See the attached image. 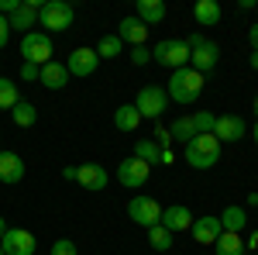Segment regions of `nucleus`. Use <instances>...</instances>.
<instances>
[{
	"mask_svg": "<svg viewBox=\"0 0 258 255\" xmlns=\"http://www.w3.org/2000/svg\"><path fill=\"white\" fill-rule=\"evenodd\" d=\"M135 18H138L145 28L162 24V21H165V4H162V0H138V14H135Z\"/></svg>",
	"mask_w": 258,
	"mask_h": 255,
	"instance_id": "obj_21",
	"label": "nucleus"
},
{
	"mask_svg": "<svg viewBox=\"0 0 258 255\" xmlns=\"http://www.w3.org/2000/svg\"><path fill=\"white\" fill-rule=\"evenodd\" d=\"M18 7H21V0H0V14H7V18H11Z\"/></svg>",
	"mask_w": 258,
	"mask_h": 255,
	"instance_id": "obj_37",
	"label": "nucleus"
},
{
	"mask_svg": "<svg viewBox=\"0 0 258 255\" xmlns=\"http://www.w3.org/2000/svg\"><path fill=\"white\" fill-rule=\"evenodd\" d=\"M138 124H141V114L135 104H120L114 111V128L117 131H138Z\"/></svg>",
	"mask_w": 258,
	"mask_h": 255,
	"instance_id": "obj_23",
	"label": "nucleus"
},
{
	"mask_svg": "<svg viewBox=\"0 0 258 255\" xmlns=\"http://www.w3.org/2000/svg\"><path fill=\"white\" fill-rule=\"evenodd\" d=\"M0 255H4V248H0Z\"/></svg>",
	"mask_w": 258,
	"mask_h": 255,
	"instance_id": "obj_46",
	"label": "nucleus"
},
{
	"mask_svg": "<svg viewBox=\"0 0 258 255\" xmlns=\"http://www.w3.org/2000/svg\"><path fill=\"white\" fill-rule=\"evenodd\" d=\"M148 245H152L155 252H169V248H172V231H165L162 224L148 228Z\"/></svg>",
	"mask_w": 258,
	"mask_h": 255,
	"instance_id": "obj_29",
	"label": "nucleus"
},
{
	"mask_svg": "<svg viewBox=\"0 0 258 255\" xmlns=\"http://www.w3.org/2000/svg\"><path fill=\"white\" fill-rule=\"evenodd\" d=\"M244 135H248V124H244V118H238V114H224V118H217V124H214V138H217V141H241Z\"/></svg>",
	"mask_w": 258,
	"mask_h": 255,
	"instance_id": "obj_14",
	"label": "nucleus"
},
{
	"mask_svg": "<svg viewBox=\"0 0 258 255\" xmlns=\"http://www.w3.org/2000/svg\"><path fill=\"white\" fill-rule=\"evenodd\" d=\"M7 235V221H4V217H0V238Z\"/></svg>",
	"mask_w": 258,
	"mask_h": 255,
	"instance_id": "obj_43",
	"label": "nucleus"
},
{
	"mask_svg": "<svg viewBox=\"0 0 258 255\" xmlns=\"http://www.w3.org/2000/svg\"><path fill=\"white\" fill-rule=\"evenodd\" d=\"M248 45H251V52H258V24L248 28Z\"/></svg>",
	"mask_w": 258,
	"mask_h": 255,
	"instance_id": "obj_38",
	"label": "nucleus"
},
{
	"mask_svg": "<svg viewBox=\"0 0 258 255\" xmlns=\"http://www.w3.org/2000/svg\"><path fill=\"white\" fill-rule=\"evenodd\" d=\"M135 159H141L145 166H159L162 148L155 145V138H141V141H135Z\"/></svg>",
	"mask_w": 258,
	"mask_h": 255,
	"instance_id": "obj_24",
	"label": "nucleus"
},
{
	"mask_svg": "<svg viewBox=\"0 0 258 255\" xmlns=\"http://www.w3.org/2000/svg\"><path fill=\"white\" fill-rule=\"evenodd\" d=\"M73 18H76V7L73 4H66V0H45L38 11V24L41 28H48V31H69L73 28Z\"/></svg>",
	"mask_w": 258,
	"mask_h": 255,
	"instance_id": "obj_4",
	"label": "nucleus"
},
{
	"mask_svg": "<svg viewBox=\"0 0 258 255\" xmlns=\"http://www.w3.org/2000/svg\"><path fill=\"white\" fill-rule=\"evenodd\" d=\"M41 86H48V90H62L66 83H69V69H66V62H45L41 66V76H38Z\"/></svg>",
	"mask_w": 258,
	"mask_h": 255,
	"instance_id": "obj_19",
	"label": "nucleus"
},
{
	"mask_svg": "<svg viewBox=\"0 0 258 255\" xmlns=\"http://www.w3.org/2000/svg\"><path fill=\"white\" fill-rule=\"evenodd\" d=\"M100 66V56L97 48H73V56L66 59V69H69V76H93Z\"/></svg>",
	"mask_w": 258,
	"mask_h": 255,
	"instance_id": "obj_12",
	"label": "nucleus"
},
{
	"mask_svg": "<svg viewBox=\"0 0 258 255\" xmlns=\"http://www.w3.org/2000/svg\"><path fill=\"white\" fill-rule=\"evenodd\" d=\"M220 159V141L214 135H197L186 145V162L193 169H214Z\"/></svg>",
	"mask_w": 258,
	"mask_h": 255,
	"instance_id": "obj_3",
	"label": "nucleus"
},
{
	"mask_svg": "<svg viewBox=\"0 0 258 255\" xmlns=\"http://www.w3.org/2000/svg\"><path fill=\"white\" fill-rule=\"evenodd\" d=\"M251 135H255V141H258V121H255V128H251Z\"/></svg>",
	"mask_w": 258,
	"mask_h": 255,
	"instance_id": "obj_45",
	"label": "nucleus"
},
{
	"mask_svg": "<svg viewBox=\"0 0 258 255\" xmlns=\"http://www.w3.org/2000/svg\"><path fill=\"white\" fill-rule=\"evenodd\" d=\"M193 131L197 135H214V124H217V114H210V111H197L193 114Z\"/></svg>",
	"mask_w": 258,
	"mask_h": 255,
	"instance_id": "obj_31",
	"label": "nucleus"
},
{
	"mask_svg": "<svg viewBox=\"0 0 258 255\" xmlns=\"http://www.w3.org/2000/svg\"><path fill=\"white\" fill-rule=\"evenodd\" d=\"M18 83L7 76H0V111H14V104H18Z\"/></svg>",
	"mask_w": 258,
	"mask_h": 255,
	"instance_id": "obj_27",
	"label": "nucleus"
},
{
	"mask_svg": "<svg viewBox=\"0 0 258 255\" xmlns=\"http://www.w3.org/2000/svg\"><path fill=\"white\" fill-rule=\"evenodd\" d=\"M220 231H231V235H241L244 228H248V211L238 207V203H231V207H224L220 211Z\"/></svg>",
	"mask_w": 258,
	"mask_h": 255,
	"instance_id": "obj_18",
	"label": "nucleus"
},
{
	"mask_svg": "<svg viewBox=\"0 0 258 255\" xmlns=\"http://www.w3.org/2000/svg\"><path fill=\"white\" fill-rule=\"evenodd\" d=\"M165 100H169V93L162 90V86H155V83H148V86H141L138 90V100H135V107H138L141 121H159L162 111H165Z\"/></svg>",
	"mask_w": 258,
	"mask_h": 255,
	"instance_id": "obj_8",
	"label": "nucleus"
},
{
	"mask_svg": "<svg viewBox=\"0 0 258 255\" xmlns=\"http://www.w3.org/2000/svg\"><path fill=\"white\" fill-rule=\"evenodd\" d=\"M251 111H255V118H258V97H255V104H251Z\"/></svg>",
	"mask_w": 258,
	"mask_h": 255,
	"instance_id": "obj_44",
	"label": "nucleus"
},
{
	"mask_svg": "<svg viewBox=\"0 0 258 255\" xmlns=\"http://www.w3.org/2000/svg\"><path fill=\"white\" fill-rule=\"evenodd\" d=\"M148 176H152V166H145L141 159H124V162H117V179L120 186H127V190H138V186H145L148 183Z\"/></svg>",
	"mask_w": 258,
	"mask_h": 255,
	"instance_id": "obj_10",
	"label": "nucleus"
},
{
	"mask_svg": "<svg viewBox=\"0 0 258 255\" xmlns=\"http://www.w3.org/2000/svg\"><path fill=\"white\" fill-rule=\"evenodd\" d=\"M0 248H4V255H35L38 241L28 228H7V235L0 238Z\"/></svg>",
	"mask_w": 258,
	"mask_h": 255,
	"instance_id": "obj_9",
	"label": "nucleus"
},
{
	"mask_svg": "<svg viewBox=\"0 0 258 255\" xmlns=\"http://www.w3.org/2000/svg\"><path fill=\"white\" fill-rule=\"evenodd\" d=\"M169 135H172V141H182V145H189V141L197 138V131H193V121H189V118H179V121H172Z\"/></svg>",
	"mask_w": 258,
	"mask_h": 255,
	"instance_id": "obj_30",
	"label": "nucleus"
},
{
	"mask_svg": "<svg viewBox=\"0 0 258 255\" xmlns=\"http://www.w3.org/2000/svg\"><path fill=\"white\" fill-rule=\"evenodd\" d=\"M11 118H14L18 128H31V124L38 121V107H35V104H28V100H18V104H14V111H11Z\"/></svg>",
	"mask_w": 258,
	"mask_h": 255,
	"instance_id": "obj_26",
	"label": "nucleus"
},
{
	"mask_svg": "<svg viewBox=\"0 0 258 255\" xmlns=\"http://www.w3.org/2000/svg\"><path fill=\"white\" fill-rule=\"evenodd\" d=\"M189 231H193V241H200V245H214V241L220 238V221H217L214 214L197 217Z\"/></svg>",
	"mask_w": 258,
	"mask_h": 255,
	"instance_id": "obj_17",
	"label": "nucleus"
},
{
	"mask_svg": "<svg viewBox=\"0 0 258 255\" xmlns=\"http://www.w3.org/2000/svg\"><path fill=\"white\" fill-rule=\"evenodd\" d=\"M248 207H258V193H248Z\"/></svg>",
	"mask_w": 258,
	"mask_h": 255,
	"instance_id": "obj_41",
	"label": "nucleus"
},
{
	"mask_svg": "<svg viewBox=\"0 0 258 255\" xmlns=\"http://www.w3.org/2000/svg\"><path fill=\"white\" fill-rule=\"evenodd\" d=\"M214 252L217 255H244V241H241V235L220 231V238L214 241Z\"/></svg>",
	"mask_w": 258,
	"mask_h": 255,
	"instance_id": "obj_25",
	"label": "nucleus"
},
{
	"mask_svg": "<svg viewBox=\"0 0 258 255\" xmlns=\"http://www.w3.org/2000/svg\"><path fill=\"white\" fill-rule=\"evenodd\" d=\"M193 21H197L200 28H214V24H220V4L217 0H197Z\"/></svg>",
	"mask_w": 258,
	"mask_h": 255,
	"instance_id": "obj_22",
	"label": "nucleus"
},
{
	"mask_svg": "<svg viewBox=\"0 0 258 255\" xmlns=\"http://www.w3.org/2000/svg\"><path fill=\"white\" fill-rule=\"evenodd\" d=\"M38 11L41 4L38 0H21V7L7 18V24H11V31H21V35H28V28H35L38 24Z\"/></svg>",
	"mask_w": 258,
	"mask_h": 255,
	"instance_id": "obj_13",
	"label": "nucleus"
},
{
	"mask_svg": "<svg viewBox=\"0 0 258 255\" xmlns=\"http://www.w3.org/2000/svg\"><path fill=\"white\" fill-rule=\"evenodd\" d=\"M152 62L169 66L172 73H176V69H186V66H189V45H186V38H165V41H159V45L152 48Z\"/></svg>",
	"mask_w": 258,
	"mask_h": 255,
	"instance_id": "obj_5",
	"label": "nucleus"
},
{
	"mask_svg": "<svg viewBox=\"0 0 258 255\" xmlns=\"http://www.w3.org/2000/svg\"><path fill=\"white\" fill-rule=\"evenodd\" d=\"M120 48H124V41H120L117 35H103V38L97 41V56L100 59H117Z\"/></svg>",
	"mask_w": 258,
	"mask_h": 255,
	"instance_id": "obj_28",
	"label": "nucleus"
},
{
	"mask_svg": "<svg viewBox=\"0 0 258 255\" xmlns=\"http://www.w3.org/2000/svg\"><path fill=\"white\" fill-rule=\"evenodd\" d=\"M7 41H11V24H7V18L0 14V48H4Z\"/></svg>",
	"mask_w": 258,
	"mask_h": 255,
	"instance_id": "obj_36",
	"label": "nucleus"
},
{
	"mask_svg": "<svg viewBox=\"0 0 258 255\" xmlns=\"http://www.w3.org/2000/svg\"><path fill=\"white\" fill-rule=\"evenodd\" d=\"M165 93H169V100H176V104H193V100L203 93V76L193 73L189 66H186V69H176Z\"/></svg>",
	"mask_w": 258,
	"mask_h": 255,
	"instance_id": "obj_2",
	"label": "nucleus"
},
{
	"mask_svg": "<svg viewBox=\"0 0 258 255\" xmlns=\"http://www.w3.org/2000/svg\"><path fill=\"white\" fill-rule=\"evenodd\" d=\"M169 141H172L169 128H162L159 121H155V145H159V148H169Z\"/></svg>",
	"mask_w": 258,
	"mask_h": 255,
	"instance_id": "obj_35",
	"label": "nucleus"
},
{
	"mask_svg": "<svg viewBox=\"0 0 258 255\" xmlns=\"http://www.w3.org/2000/svg\"><path fill=\"white\" fill-rule=\"evenodd\" d=\"M248 66H251V69H258V52H251V59H248Z\"/></svg>",
	"mask_w": 258,
	"mask_h": 255,
	"instance_id": "obj_42",
	"label": "nucleus"
},
{
	"mask_svg": "<svg viewBox=\"0 0 258 255\" xmlns=\"http://www.w3.org/2000/svg\"><path fill=\"white\" fill-rule=\"evenodd\" d=\"M21 56H24V62H31V66L52 62V38H48V31H28L21 38Z\"/></svg>",
	"mask_w": 258,
	"mask_h": 255,
	"instance_id": "obj_6",
	"label": "nucleus"
},
{
	"mask_svg": "<svg viewBox=\"0 0 258 255\" xmlns=\"http://www.w3.org/2000/svg\"><path fill=\"white\" fill-rule=\"evenodd\" d=\"M172 159H176V156H172V148H162V159H159V166H162V162H165V166H169V162H172Z\"/></svg>",
	"mask_w": 258,
	"mask_h": 255,
	"instance_id": "obj_39",
	"label": "nucleus"
},
{
	"mask_svg": "<svg viewBox=\"0 0 258 255\" xmlns=\"http://www.w3.org/2000/svg\"><path fill=\"white\" fill-rule=\"evenodd\" d=\"M189 45V69L200 73V76H207L210 69H217L220 62V45L210 38H203V35H193V38H186Z\"/></svg>",
	"mask_w": 258,
	"mask_h": 255,
	"instance_id": "obj_1",
	"label": "nucleus"
},
{
	"mask_svg": "<svg viewBox=\"0 0 258 255\" xmlns=\"http://www.w3.org/2000/svg\"><path fill=\"white\" fill-rule=\"evenodd\" d=\"M131 62H135V66H148V62H152V48H148V45L131 48Z\"/></svg>",
	"mask_w": 258,
	"mask_h": 255,
	"instance_id": "obj_33",
	"label": "nucleus"
},
{
	"mask_svg": "<svg viewBox=\"0 0 258 255\" xmlns=\"http://www.w3.org/2000/svg\"><path fill=\"white\" fill-rule=\"evenodd\" d=\"M52 255H80V248H76V241H69V238H59V241L52 245Z\"/></svg>",
	"mask_w": 258,
	"mask_h": 255,
	"instance_id": "obj_32",
	"label": "nucleus"
},
{
	"mask_svg": "<svg viewBox=\"0 0 258 255\" xmlns=\"http://www.w3.org/2000/svg\"><path fill=\"white\" fill-rule=\"evenodd\" d=\"M165 231H189L193 228V214H189V207H182V203H172V207H165L162 211V221H159Z\"/></svg>",
	"mask_w": 258,
	"mask_h": 255,
	"instance_id": "obj_15",
	"label": "nucleus"
},
{
	"mask_svg": "<svg viewBox=\"0 0 258 255\" xmlns=\"http://www.w3.org/2000/svg\"><path fill=\"white\" fill-rule=\"evenodd\" d=\"M127 217H131L138 228H145V231H148V228H155V224L162 221V207H159V200H155V196L138 193L131 203H127Z\"/></svg>",
	"mask_w": 258,
	"mask_h": 255,
	"instance_id": "obj_7",
	"label": "nucleus"
},
{
	"mask_svg": "<svg viewBox=\"0 0 258 255\" xmlns=\"http://www.w3.org/2000/svg\"><path fill=\"white\" fill-rule=\"evenodd\" d=\"M24 179V159L18 152L0 148V183H21Z\"/></svg>",
	"mask_w": 258,
	"mask_h": 255,
	"instance_id": "obj_16",
	"label": "nucleus"
},
{
	"mask_svg": "<svg viewBox=\"0 0 258 255\" xmlns=\"http://www.w3.org/2000/svg\"><path fill=\"white\" fill-rule=\"evenodd\" d=\"M248 248H258V231H251V235H248Z\"/></svg>",
	"mask_w": 258,
	"mask_h": 255,
	"instance_id": "obj_40",
	"label": "nucleus"
},
{
	"mask_svg": "<svg viewBox=\"0 0 258 255\" xmlns=\"http://www.w3.org/2000/svg\"><path fill=\"white\" fill-rule=\"evenodd\" d=\"M41 76V66H31V62H21V79L24 83H35Z\"/></svg>",
	"mask_w": 258,
	"mask_h": 255,
	"instance_id": "obj_34",
	"label": "nucleus"
},
{
	"mask_svg": "<svg viewBox=\"0 0 258 255\" xmlns=\"http://www.w3.org/2000/svg\"><path fill=\"white\" fill-rule=\"evenodd\" d=\"M76 183L83 190H90V193H100V190H107L110 176H107V169L100 162H83V166H76Z\"/></svg>",
	"mask_w": 258,
	"mask_h": 255,
	"instance_id": "obj_11",
	"label": "nucleus"
},
{
	"mask_svg": "<svg viewBox=\"0 0 258 255\" xmlns=\"http://www.w3.org/2000/svg\"><path fill=\"white\" fill-rule=\"evenodd\" d=\"M117 38L127 41L131 48H138V45H145V38H148V28H145L138 18H124L117 24Z\"/></svg>",
	"mask_w": 258,
	"mask_h": 255,
	"instance_id": "obj_20",
	"label": "nucleus"
}]
</instances>
